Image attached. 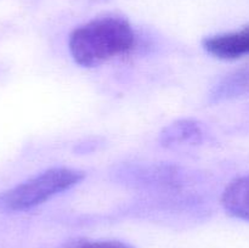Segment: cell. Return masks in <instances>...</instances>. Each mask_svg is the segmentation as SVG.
Segmentation results:
<instances>
[{
    "instance_id": "6da1fadb",
    "label": "cell",
    "mask_w": 249,
    "mask_h": 248,
    "mask_svg": "<svg viewBox=\"0 0 249 248\" xmlns=\"http://www.w3.org/2000/svg\"><path fill=\"white\" fill-rule=\"evenodd\" d=\"M135 33L125 18L104 16L91 19L72 32L68 41L71 55L83 67L99 66L130 53Z\"/></svg>"
},
{
    "instance_id": "7a4b0ae2",
    "label": "cell",
    "mask_w": 249,
    "mask_h": 248,
    "mask_svg": "<svg viewBox=\"0 0 249 248\" xmlns=\"http://www.w3.org/2000/svg\"><path fill=\"white\" fill-rule=\"evenodd\" d=\"M84 173L71 168H51L21 182L1 196L4 207L11 211H26L70 190L84 179Z\"/></svg>"
},
{
    "instance_id": "3957f363",
    "label": "cell",
    "mask_w": 249,
    "mask_h": 248,
    "mask_svg": "<svg viewBox=\"0 0 249 248\" xmlns=\"http://www.w3.org/2000/svg\"><path fill=\"white\" fill-rule=\"evenodd\" d=\"M203 46L211 55L221 60L249 56V24L242 29L204 39Z\"/></svg>"
},
{
    "instance_id": "277c9868",
    "label": "cell",
    "mask_w": 249,
    "mask_h": 248,
    "mask_svg": "<svg viewBox=\"0 0 249 248\" xmlns=\"http://www.w3.org/2000/svg\"><path fill=\"white\" fill-rule=\"evenodd\" d=\"M221 203L230 215L249 221V174L232 180L226 186Z\"/></svg>"
},
{
    "instance_id": "5b68a950",
    "label": "cell",
    "mask_w": 249,
    "mask_h": 248,
    "mask_svg": "<svg viewBox=\"0 0 249 248\" xmlns=\"http://www.w3.org/2000/svg\"><path fill=\"white\" fill-rule=\"evenodd\" d=\"M212 101L249 96V66L226 75L212 92Z\"/></svg>"
},
{
    "instance_id": "8992f818",
    "label": "cell",
    "mask_w": 249,
    "mask_h": 248,
    "mask_svg": "<svg viewBox=\"0 0 249 248\" xmlns=\"http://www.w3.org/2000/svg\"><path fill=\"white\" fill-rule=\"evenodd\" d=\"M202 129L194 121H180L170 124L163 130L162 142L165 146L196 143L201 141Z\"/></svg>"
},
{
    "instance_id": "52a82bcc",
    "label": "cell",
    "mask_w": 249,
    "mask_h": 248,
    "mask_svg": "<svg viewBox=\"0 0 249 248\" xmlns=\"http://www.w3.org/2000/svg\"><path fill=\"white\" fill-rule=\"evenodd\" d=\"M67 248H133L121 241H77Z\"/></svg>"
}]
</instances>
